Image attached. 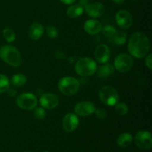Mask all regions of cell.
Instances as JSON below:
<instances>
[{"label":"cell","mask_w":152,"mask_h":152,"mask_svg":"<svg viewBox=\"0 0 152 152\" xmlns=\"http://www.w3.org/2000/svg\"><path fill=\"white\" fill-rule=\"evenodd\" d=\"M151 42L148 37L142 32L134 33L129 39L128 50L132 57L136 59L144 58L148 53Z\"/></svg>","instance_id":"6da1fadb"},{"label":"cell","mask_w":152,"mask_h":152,"mask_svg":"<svg viewBox=\"0 0 152 152\" xmlns=\"http://www.w3.org/2000/svg\"><path fill=\"white\" fill-rule=\"evenodd\" d=\"M0 58L9 65L18 68L22 63V57L17 48L6 45L0 48Z\"/></svg>","instance_id":"7a4b0ae2"},{"label":"cell","mask_w":152,"mask_h":152,"mask_svg":"<svg viewBox=\"0 0 152 152\" xmlns=\"http://www.w3.org/2000/svg\"><path fill=\"white\" fill-rule=\"evenodd\" d=\"M97 64L91 57H83L79 59L74 65V70L81 77H91L96 73Z\"/></svg>","instance_id":"3957f363"},{"label":"cell","mask_w":152,"mask_h":152,"mask_svg":"<svg viewBox=\"0 0 152 152\" xmlns=\"http://www.w3.org/2000/svg\"><path fill=\"white\" fill-rule=\"evenodd\" d=\"M80 83L73 77H64L58 83L59 91L65 96H74L80 90Z\"/></svg>","instance_id":"277c9868"},{"label":"cell","mask_w":152,"mask_h":152,"mask_svg":"<svg viewBox=\"0 0 152 152\" xmlns=\"http://www.w3.org/2000/svg\"><path fill=\"white\" fill-rule=\"evenodd\" d=\"M98 96L101 102L108 106H114L120 99L118 91L110 86H102L98 91Z\"/></svg>","instance_id":"5b68a950"},{"label":"cell","mask_w":152,"mask_h":152,"mask_svg":"<svg viewBox=\"0 0 152 152\" xmlns=\"http://www.w3.org/2000/svg\"><path fill=\"white\" fill-rule=\"evenodd\" d=\"M16 103L17 106L22 109L31 111L38 105V99L34 94L31 92H25L17 96Z\"/></svg>","instance_id":"8992f818"},{"label":"cell","mask_w":152,"mask_h":152,"mask_svg":"<svg viewBox=\"0 0 152 152\" xmlns=\"http://www.w3.org/2000/svg\"><path fill=\"white\" fill-rule=\"evenodd\" d=\"M133 64V58L130 54L122 53L116 56L113 65L118 72L126 73L132 69Z\"/></svg>","instance_id":"52a82bcc"},{"label":"cell","mask_w":152,"mask_h":152,"mask_svg":"<svg viewBox=\"0 0 152 152\" xmlns=\"http://www.w3.org/2000/svg\"><path fill=\"white\" fill-rule=\"evenodd\" d=\"M135 143L140 148L149 150L152 147V135L148 131H140L135 135Z\"/></svg>","instance_id":"ba28073f"},{"label":"cell","mask_w":152,"mask_h":152,"mask_svg":"<svg viewBox=\"0 0 152 152\" xmlns=\"http://www.w3.org/2000/svg\"><path fill=\"white\" fill-rule=\"evenodd\" d=\"M96 106L90 101H82L78 102L74 108V114L83 117H88L94 114Z\"/></svg>","instance_id":"9c48e42d"},{"label":"cell","mask_w":152,"mask_h":152,"mask_svg":"<svg viewBox=\"0 0 152 152\" xmlns=\"http://www.w3.org/2000/svg\"><path fill=\"white\" fill-rule=\"evenodd\" d=\"M80 124L78 116L74 113H68L64 116L62 120V126L65 132L71 133L74 132Z\"/></svg>","instance_id":"30bf717a"},{"label":"cell","mask_w":152,"mask_h":152,"mask_svg":"<svg viewBox=\"0 0 152 152\" xmlns=\"http://www.w3.org/2000/svg\"><path fill=\"white\" fill-rule=\"evenodd\" d=\"M116 22L117 25L123 30H127L131 28L133 24V17L130 12L126 10H120L116 13Z\"/></svg>","instance_id":"8fae6325"},{"label":"cell","mask_w":152,"mask_h":152,"mask_svg":"<svg viewBox=\"0 0 152 152\" xmlns=\"http://www.w3.org/2000/svg\"><path fill=\"white\" fill-rule=\"evenodd\" d=\"M39 103L43 108L47 110L54 109L58 106L59 100L58 96L53 93L43 94L39 99Z\"/></svg>","instance_id":"7c38bea8"},{"label":"cell","mask_w":152,"mask_h":152,"mask_svg":"<svg viewBox=\"0 0 152 152\" xmlns=\"http://www.w3.org/2000/svg\"><path fill=\"white\" fill-rule=\"evenodd\" d=\"M84 10L87 15L93 19L101 17L105 13V6L103 4L99 1H95L93 3H89L84 8Z\"/></svg>","instance_id":"4fadbf2b"},{"label":"cell","mask_w":152,"mask_h":152,"mask_svg":"<svg viewBox=\"0 0 152 152\" xmlns=\"http://www.w3.org/2000/svg\"><path fill=\"white\" fill-rule=\"evenodd\" d=\"M94 57L97 62L104 64L108 62L111 58V50L106 45H99L96 48L94 51Z\"/></svg>","instance_id":"5bb4252c"},{"label":"cell","mask_w":152,"mask_h":152,"mask_svg":"<svg viewBox=\"0 0 152 152\" xmlns=\"http://www.w3.org/2000/svg\"><path fill=\"white\" fill-rule=\"evenodd\" d=\"M84 31L90 35H96L101 32L102 25L100 22L95 19H88L86 21L83 25Z\"/></svg>","instance_id":"9a60e30c"},{"label":"cell","mask_w":152,"mask_h":152,"mask_svg":"<svg viewBox=\"0 0 152 152\" xmlns=\"http://www.w3.org/2000/svg\"><path fill=\"white\" fill-rule=\"evenodd\" d=\"M45 28L42 24L39 22H34L31 24L28 29V36L30 38L34 41H37L43 36Z\"/></svg>","instance_id":"2e32d148"},{"label":"cell","mask_w":152,"mask_h":152,"mask_svg":"<svg viewBox=\"0 0 152 152\" xmlns=\"http://www.w3.org/2000/svg\"><path fill=\"white\" fill-rule=\"evenodd\" d=\"M115 71V68H114V65L111 63H104L99 67V68H97L96 72L97 73V77L99 79H107L110 77H112Z\"/></svg>","instance_id":"e0dca14e"},{"label":"cell","mask_w":152,"mask_h":152,"mask_svg":"<svg viewBox=\"0 0 152 152\" xmlns=\"http://www.w3.org/2000/svg\"><path fill=\"white\" fill-rule=\"evenodd\" d=\"M83 13H84V8L79 4H71L66 10L67 16L72 19L80 17L83 15Z\"/></svg>","instance_id":"ac0fdd59"},{"label":"cell","mask_w":152,"mask_h":152,"mask_svg":"<svg viewBox=\"0 0 152 152\" xmlns=\"http://www.w3.org/2000/svg\"><path fill=\"white\" fill-rule=\"evenodd\" d=\"M133 136L130 133L124 132L117 137V143L121 148H127L133 142Z\"/></svg>","instance_id":"d6986e66"},{"label":"cell","mask_w":152,"mask_h":152,"mask_svg":"<svg viewBox=\"0 0 152 152\" xmlns=\"http://www.w3.org/2000/svg\"><path fill=\"white\" fill-rule=\"evenodd\" d=\"M11 84L13 85L14 87L19 88L23 86L27 83V77L25 74H21V73H18V74H14L13 77H11Z\"/></svg>","instance_id":"ffe728a7"},{"label":"cell","mask_w":152,"mask_h":152,"mask_svg":"<svg viewBox=\"0 0 152 152\" xmlns=\"http://www.w3.org/2000/svg\"><path fill=\"white\" fill-rule=\"evenodd\" d=\"M113 41L116 45H122L126 42L128 39V35L125 31H117V32L114 34L112 37Z\"/></svg>","instance_id":"44dd1931"},{"label":"cell","mask_w":152,"mask_h":152,"mask_svg":"<svg viewBox=\"0 0 152 152\" xmlns=\"http://www.w3.org/2000/svg\"><path fill=\"white\" fill-rule=\"evenodd\" d=\"M114 106V110H115V112L117 114L120 116H124L129 113V106L127 105V104L125 103V102H117Z\"/></svg>","instance_id":"7402d4cb"},{"label":"cell","mask_w":152,"mask_h":152,"mask_svg":"<svg viewBox=\"0 0 152 152\" xmlns=\"http://www.w3.org/2000/svg\"><path fill=\"white\" fill-rule=\"evenodd\" d=\"M10 88V80L6 75L0 74V94L4 93Z\"/></svg>","instance_id":"603a6c76"},{"label":"cell","mask_w":152,"mask_h":152,"mask_svg":"<svg viewBox=\"0 0 152 152\" xmlns=\"http://www.w3.org/2000/svg\"><path fill=\"white\" fill-rule=\"evenodd\" d=\"M3 37L7 42H13L16 39V34L10 28H5L2 31Z\"/></svg>","instance_id":"cb8c5ba5"},{"label":"cell","mask_w":152,"mask_h":152,"mask_svg":"<svg viewBox=\"0 0 152 152\" xmlns=\"http://www.w3.org/2000/svg\"><path fill=\"white\" fill-rule=\"evenodd\" d=\"M101 32L102 33V34L105 37H108V38H112L114 34L117 32V30H116L115 27L112 26V25H107L102 27V30H101Z\"/></svg>","instance_id":"d4e9b609"},{"label":"cell","mask_w":152,"mask_h":152,"mask_svg":"<svg viewBox=\"0 0 152 152\" xmlns=\"http://www.w3.org/2000/svg\"><path fill=\"white\" fill-rule=\"evenodd\" d=\"M34 116L37 120H44L46 117L45 110L42 107H39V108L36 107L34 110Z\"/></svg>","instance_id":"484cf974"},{"label":"cell","mask_w":152,"mask_h":152,"mask_svg":"<svg viewBox=\"0 0 152 152\" xmlns=\"http://www.w3.org/2000/svg\"><path fill=\"white\" fill-rule=\"evenodd\" d=\"M58 30L53 25H48L46 28V34L50 39H56L58 37Z\"/></svg>","instance_id":"4316f807"},{"label":"cell","mask_w":152,"mask_h":152,"mask_svg":"<svg viewBox=\"0 0 152 152\" xmlns=\"http://www.w3.org/2000/svg\"><path fill=\"white\" fill-rule=\"evenodd\" d=\"M94 113H95V114H96V117L99 119H101V120L106 118V117H107L106 111H105V109H103V108H97V109L96 108Z\"/></svg>","instance_id":"83f0119b"},{"label":"cell","mask_w":152,"mask_h":152,"mask_svg":"<svg viewBox=\"0 0 152 152\" xmlns=\"http://www.w3.org/2000/svg\"><path fill=\"white\" fill-rule=\"evenodd\" d=\"M145 57V65H146V67L148 68V69L151 70L152 69V54L151 53L147 54Z\"/></svg>","instance_id":"f1b7e54d"},{"label":"cell","mask_w":152,"mask_h":152,"mask_svg":"<svg viewBox=\"0 0 152 152\" xmlns=\"http://www.w3.org/2000/svg\"><path fill=\"white\" fill-rule=\"evenodd\" d=\"M89 3H90V0H79L78 4H80L83 8H85Z\"/></svg>","instance_id":"f546056e"},{"label":"cell","mask_w":152,"mask_h":152,"mask_svg":"<svg viewBox=\"0 0 152 152\" xmlns=\"http://www.w3.org/2000/svg\"><path fill=\"white\" fill-rule=\"evenodd\" d=\"M7 93H8L9 96H14L16 94V91L13 88H9L8 90H7Z\"/></svg>","instance_id":"4dcf8cb0"},{"label":"cell","mask_w":152,"mask_h":152,"mask_svg":"<svg viewBox=\"0 0 152 152\" xmlns=\"http://www.w3.org/2000/svg\"><path fill=\"white\" fill-rule=\"evenodd\" d=\"M59 1L62 3H63V4H68V5H69V4H74V3L75 2L76 0H59Z\"/></svg>","instance_id":"1f68e13d"},{"label":"cell","mask_w":152,"mask_h":152,"mask_svg":"<svg viewBox=\"0 0 152 152\" xmlns=\"http://www.w3.org/2000/svg\"><path fill=\"white\" fill-rule=\"evenodd\" d=\"M113 2L116 3V4H122L125 1V0H112Z\"/></svg>","instance_id":"d6a6232c"},{"label":"cell","mask_w":152,"mask_h":152,"mask_svg":"<svg viewBox=\"0 0 152 152\" xmlns=\"http://www.w3.org/2000/svg\"><path fill=\"white\" fill-rule=\"evenodd\" d=\"M44 152H48V151H44Z\"/></svg>","instance_id":"836d02e7"},{"label":"cell","mask_w":152,"mask_h":152,"mask_svg":"<svg viewBox=\"0 0 152 152\" xmlns=\"http://www.w3.org/2000/svg\"><path fill=\"white\" fill-rule=\"evenodd\" d=\"M132 1H136V0H132Z\"/></svg>","instance_id":"e575fe53"},{"label":"cell","mask_w":152,"mask_h":152,"mask_svg":"<svg viewBox=\"0 0 152 152\" xmlns=\"http://www.w3.org/2000/svg\"><path fill=\"white\" fill-rule=\"evenodd\" d=\"M26 152H30V151H26Z\"/></svg>","instance_id":"d590c367"}]
</instances>
